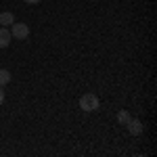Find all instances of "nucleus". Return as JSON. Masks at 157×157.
I'll list each match as a JSON object with an SVG mask.
<instances>
[{"mask_svg":"<svg viewBox=\"0 0 157 157\" xmlns=\"http://www.w3.org/2000/svg\"><path fill=\"white\" fill-rule=\"evenodd\" d=\"M0 23L4 25V27H9V25H13L15 23V15H13V13H2V15H0Z\"/></svg>","mask_w":157,"mask_h":157,"instance_id":"5","label":"nucleus"},{"mask_svg":"<svg viewBox=\"0 0 157 157\" xmlns=\"http://www.w3.org/2000/svg\"><path fill=\"white\" fill-rule=\"evenodd\" d=\"M25 2H29V4H38L40 0H25Z\"/></svg>","mask_w":157,"mask_h":157,"instance_id":"9","label":"nucleus"},{"mask_svg":"<svg viewBox=\"0 0 157 157\" xmlns=\"http://www.w3.org/2000/svg\"><path fill=\"white\" fill-rule=\"evenodd\" d=\"M126 128H128V132L134 134V136H138V134L143 132V124H140V120H136V117H130L128 124H126Z\"/></svg>","mask_w":157,"mask_h":157,"instance_id":"3","label":"nucleus"},{"mask_svg":"<svg viewBox=\"0 0 157 157\" xmlns=\"http://www.w3.org/2000/svg\"><path fill=\"white\" fill-rule=\"evenodd\" d=\"M11 38H13L11 36V29L2 25V27H0V48H6V46L11 44Z\"/></svg>","mask_w":157,"mask_h":157,"instance_id":"4","label":"nucleus"},{"mask_svg":"<svg viewBox=\"0 0 157 157\" xmlns=\"http://www.w3.org/2000/svg\"><path fill=\"white\" fill-rule=\"evenodd\" d=\"M4 103V90H2V86H0V105Z\"/></svg>","mask_w":157,"mask_h":157,"instance_id":"8","label":"nucleus"},{"mask_svg":"<svg viewBox=\"0 0 157 157\" xmlns=\"http://www.w3.org/2000/svg\"><path fill=\"white\" fill-rule=\"evenodd\" d=\"M11 36L17 40H25L29 36V25L27 23H13L11 25Z\"/></svg>","mask_w":157,"mask_h":157,"instance_id":"2","label":"nucleus"},{"mask_svg":"<svg viewBox=\"0 0 157 157\" xmlns=\"http://www.w3.org/2000/svg\"><path fill=\"white\" fill-rule=\"evenodd\" d=\"M80 109L86 111V113H90V111H98V98H97V94H92V92L84 94V97L80 98Z\"/></svg>","mask_w":157,"mask_h":157,"instance_id":"1","label":"nucleus"},{"mask_svg":"<svg viewBox=\"0 0 157 157\" xmlns=\"http://www.w3.org/2000/svg\"><path fill=\"white\" fill-rule=\"evenodd\" d=\"M11 82V71L9 69H0V86L9 84Z\"/></svg>","mask_w":157,"mask_h":157,"instance_id":"6","label":"nucleus"},{"mask_svg":"<svg viewBox=\"0 0 157 157\" xmlns=\"http://www.w3.org/2000/svg\"><path fill=\"white\" fill-rule=\"evenodd\" d=\"M130 117H132V115H130L128 111H120V113H117V121H120V124H124V126L128 124V120H130Z\"/></svg>","mask_w":157,"mask_h":157,"instance_id":"7","label":"nucleus"}]
</instances>
